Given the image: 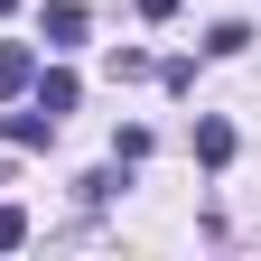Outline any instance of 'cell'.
Masks as SVG:
<instances>
[{
	"instance_id": "cell-1",
	"label": "cell",
	"mask_w": 261,
	"mask_h": 261,
	"mask_svg": "<svg viewBox=\"0 0 261 261\" xmlns=\"http://www.w3.org/2000/svg\"><path fill=\"white\" fill-rule=\"evenodd\" d=\"M38 38H47L56 56H65V47H84V38H93V19L75 10V0H47V19H38Z\"/></svg>"
},
{
	"instance_id": "cell-2",
	"label": "cell",
	"mask_w": 261,
	"mask_h": 261,
	"mask_svg": "<svg viewBox=\"0 0 261 261\" xmlns=\"http://www.w3.org/2000/svg\"><path fill=\"white\" fill-rule=\"evenodd\" d=\"M28 93H38V112H47V121H65V112H75V75H65V65L28 75Z\"/></svg>"
},
{
	"instance_id": "cell-3",
	"label": "cell",
	"mask_w": 261,
	"mask_h": 261,
	"mask_svg": "<svg viewBox=\"0 0 261 261\" xmlns=\"http://www.w3.org/2000/svg\"><path fill=\"white\" fill-rule=\"evenodd\" d=\"M196 159L224 168V159H233V121H196Z\"/></svg>"
},
{
	"instance_id": "cell-4",
	"label": "cell",
	"mask_w": 261,
	"mask_h": 261,
	"mask_svg": "<svg viewBox=\"0 0 261 261\" xmlns=\"http://www.w3.org/2000/svg\"><path fill=\"white\" fill-rule=\"evenodd\" d=\"M28 75H38V56H28V47H0V103L28 93Z\"/></svg>"
},
{
	"instance_id": "cell-5",
	"label": "cell",
	"mask_w": 261,
	"mask_h": 261,
	"mask_svg": "<svg viewBox=\"0 0 261 261\" xmlns=\"http://www.w3.org/2000/svg\"><path fill=\"white\" fill-rule=\"evenodd\" d=\"M0 130H10L19 149H47V140H56V121H47V112H10V121H0Z\"/></svg>"
},
{
	"instance_id": "cell-6",
	"label": "cell",
	"mask_w": 261,
	"mask_h": 261,
	"mask_svg": "<svg viewBox=\"0 0 261 261\" xmlns=\"http://www.w3.org/2000/svg\"><path fill=\"white\" fill-rule=\"evenodd\" d=\"M243 47H252L243 19H215V28H205V56H243Z\"/></svg>"
},
{
	"instance_id": "cell-7",
	"label": "cell",
	"mask_w": 261,
	"mask_h": 261,
	"mask_svg": "<svg viewBox=\"0 0 261 261\" xmlns=\"http://www.w3.org/2000/svg\"><path fill=\"white\" fill-rule=\"evenodd\" d=\"M19 243H28V215H19V205H0V252H19Z\"/></svg>"
},
{
	"instance_id": "cell-8",
	"label": "cell",
	"mask_w": 261,
	"mask_h": 261,
	"mask_svg": "<svg viewBox=\"0 0 261 261\" xmlns=\"http://www.w3.org/2000/svg\"><path fill=\"white\" fill-rule=\"evenodd\" d=\"M140 19H177V0H140Z\"/></svg>"
}]
</instances>
